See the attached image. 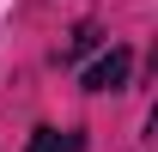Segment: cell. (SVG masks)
<instances>
[{
    "label": "cell",
    "instance_id": "cell-1",
    "mask_svg": "<svg viewBox=\"0 0 158 152\" xmlns=\"http://www.w3.org/2000/svg\"><path fill=\"white\" fill-rule=\"evenodd\" d=\"M128 73H134V49H122V43H116V49H103V55L79 73V85H85V91H122Z\"/></svg>",
    "mask_w": 158,
    "mask_h": 152
},
{
    "label": "cell",
    "instance_id": "cell-2",
    "mask_svg": "<svg viewBox=\"0 0 158 152\" xmlns=\"http://www.w3.org/2000/svg\"><path fill=\"white\" fill-rule=\"evenodd\" d=\"M31 152H85V134L79 128H37V140H31Z\"/></svg>",
    "mask_w": 158,
    "mask_h": 152
},
{
    "label": "cell",
    "instance_id": "cell-3",
    "mask_svg": "<svg viewBox=\"0 0 158 152\" xmlns=\"http://www.w3.org/2000/svg\"><path fill=\"white\" fill-rule=\"evenodd\" d=\"M98 37H103L98 24H79V31H73V49H67V55H85V49H98Z\"/></svg>",
    "mask_w": 158,
    "mask_h": 152
}]
</instances>
